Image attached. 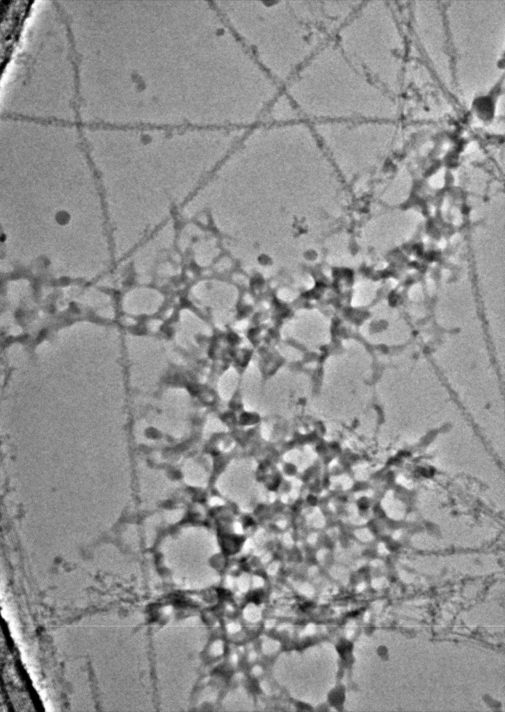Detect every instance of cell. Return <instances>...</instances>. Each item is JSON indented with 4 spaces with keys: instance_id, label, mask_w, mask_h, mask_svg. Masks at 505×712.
Instances as JSON below:
<instances>
[{
    "instance_id": "obj_3",
    "label": "cell",
    "mask_w": 505,
    "mask_h": 712,
    "mask_svg": "<svg viewBox=\"0 0 505 712\" xmlns=\"http://www.w3.org/2000/svg\"><path fill=\"white\" fill-rule=\"evenodd\" d=\"M309 26L332 40L355 10V3L337 1H289Z\"/></svg>"
},
{
    "instance_id": "obj_4",
    "label": "cell",
    "mask_w": 505,
    "mask_h": 712,
    "mask_svg": "<svg viewBox=\"0 0 505 712\" xmlns=\"http://www.w3.org/2000/svg\"><path fill=\"white\" fill-rule=\"evenodd\" d=\"M305 121L291 97L282 90L268 106L261 122L289 124Z\"/></svg>"
},
{
    "instance_id": "obj_1",
    "label": "cell",
    "mask_w": 505,
    "mask_h": 712,
    "mask_svg": "<svg viewBox=\"0 0 505 712\" xmlns=\"http://www.w3.org/2000/svg\"><path fill=\"white\" fill-rule=\"evenodd\" d=\"M214 3L262 67L282 87L330 40L305 23L289 1Z\"/></svg>"
},
{
    "instance_id": "obj_2",
    "label": "cell",
    "mask_w": 505,
    "mask_h": 712,
    "mask_svg": "<svg viewBox=\"0 0 505 712\" xmlns=\"http://www.w3.org/2000/svg\"><path fill=\"white\" fill-rule=\"evenodd\" d=\"M282 90L310 124L356 120L380 113L377 88L333 40L321 46Z\"/></svg>"
}]
</instances>
